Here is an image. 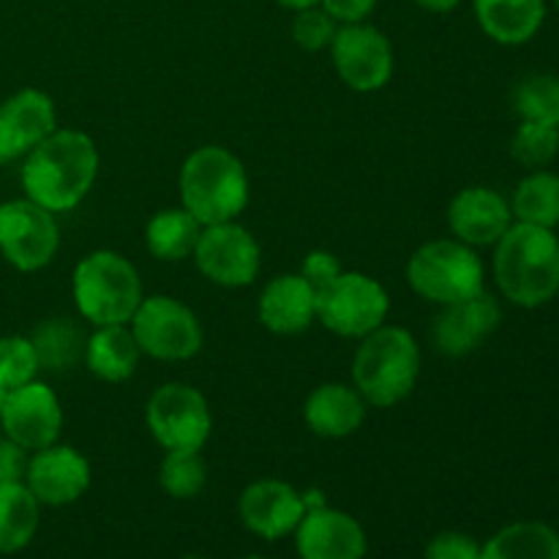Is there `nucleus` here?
Returning <instances> with one entry per match:
<instances>
[{"label": "nucleus", "mask_w": 559, "mask_h": 559, "mask_svg": "<svg viewBox=\"0 0 559 559\" xmlns=\"http://www.w3.org/2000/svg\"><path fill=\"white\" fill-rule=\"evenodd\" d=\"M102 156L85 131L55 129L38 147L22 158V191L55 216L69 213L91 194Z\"/></svg>", "instance_id": "1"}, {"label": "nucleus", "mask_w": 559, "mask_h": 559, "mask_svg": "<svg viewBox=\"0 0 559 559\" xmlns=\"http://www.w3.org/2000/svg\"><path fill=\"white\" fill-rule=\"evenodd\" d=\"M491 271L497 289L519 309H540L559 295V238L555 229L513 222L497 240Z\"/></svg>", "instance_id": "2"}, {"label": "nucleus", "mask_w": 559, "mask_h": 559, "mask_svg": "<svg viewBox=\"0 0 559 559\" xmlns=\"http://www.w3.org/2000/svg\"><path fill=\"white\" fill-rule=\"evenodd\" d=\"M424 366L420 344L407 328L380 325L358 338L353 355V385L369 407L391 409L409 399Z\"/></svg>", "instance_id": "3"}, {"label": "nucleus", "mask_w": 559, "mask_h": 559, "mask_svg": "<svg viewBox=\"0 0 559 559\" xmlns=\"http://www.w3.org/2000/svg\"><path fill=\"white\" fill-rule=\"evenodd\" d=\"M180 205L202 224L235 222L251 197L246 164L224 145H202L186 156L178 175Z\"/></svg>", "instance_id": "4"}, {"label": "nucleus", "mask_w": 559, "mask_h": 559, "mask_svg": "<svg viewBox=\"0 0 559 559\" xmlns=\"http://www.w3.org/2000/svg\"><path fill=\"white\" fill-rule=\"evenodd\" d=\"M71 298L91 328L129 325L145 289L129 257L112 249H96L76 262L71 273Z\"/></svg>", "instance_id": "5"}, {"label": "nucleus", "mask_w": 559, "mask_h": 559, "mask_svg": "<svg viewBox=\"0 0 559 559\" xmlns=\"http://www.w3.org/2000/svg\"><path fill=\"white\" fill-rule=\"evenodd\" d=\"M407 284L418 298L440 306L462 304L486 289V267L478 249L451 238L426 240L407 262Z\"/></svg>", "instance_id": "6"}, {"label": "nucleus", "mask_w": 559, "mask_h": 559, "mask_svg": "<svg viewBox=\"0 0 559 559\" xmlns=\"http://www.w3.org/2000/svg\"><path fill=\"white\" fill-rule=\"evenodd\" d=\"M142 358L183 364L200 355L205 331L191 306L173 295H145L129 322Z\"/></svg>", "instance_id": "7"}, {"label": "nucleus", "mask_w": 559, "mask_h": 559, "mask_svg": "<svg viewBox=\"0 0 559 559\" xmlns=\"http://www.w3.org/2000/svg\"><path fill=\"white\" fill-rule=\"evenodd\" d=\"M391 314V295L374 276L342 271L325 289L317 293V322L342 338L369 336L385 325Z\"/></svg>", "instance_id": "8"}, {"label": "nucleus", "mask_w": 559, "mask_h": 559, "mask_svg": "<svg viewBox=\"0 0 559 559\" xmlns=\"http://www.w3.org/2000/svg\"><path fill=\"white\" fill-rule=\"evenodd\" d=\"M145 424L164 451H202L213 435L205 393L189 382H164L145 404Z\"/></svg>", "instance_id": "9"}, {"label": "nucleus", "mask_w": 559, "mask_h": 559, "mask_svg": "<svg viewBox=\"0 0 559 559\" xmlns=\"http://www.w3.org/2000/svg\"><path fill=\"white\" fill-rule=\"evenodd\" d=\"M58 216L38 202L20 197L0 205V254L14 271H44L58 257Z\"/></svg>", "instance_id": "10"}, {"label": "nucleus", "mask_w": 559, "mask_h": 559, "mask_svg": "<svg viewBox=\"0 0 559 559\" xmlns=\"http://www.w3.org/2000/svg\"><path fill=\"white\" fill-rule=\"evenodd\" d=\"M194 265L211 284L224 289H240L254 284L262 267V249L249 227L235 222L202 227L194 249Z\"/></svg>", "instance_id": "11"}, {"label": "nucleus", "mask_w": 559, "mask_h": 559, "mask_svg": "<svg viewBox=\"0 0 559 559\" xmlns=\"http://www.w3.org/2000/svg\"><path fill=\"white\" fill-rule=\"evenodd\" d=\"M328 52H331L338 80L355 93L382 91L391 82L393 66H396L391 38L371 22L338 25Z\"/></svg>", "instance_id": "12"}, {"label": "nucleus", "mask_w": 559, "mask_h": 559, "mask_svg": "<svg viewBox=\"0 0 559 559\" xmlns=\"http://www.w3.org/2000/svg\"><path fill=\"white\" fill-rule=\"evenodd\" d=\"M0 429H3V437L25 448L27 453L58 442L63 431V407H60L58 393L41 380L5 391Z\"/></svg>", "instance_id": "13"}, {"label": "nucleus", "mask_w": 559, "mask_h": 559, "mask_svg": "<svg viewBox=\"0 0 559 559\" xmlns=\"http://www.w3.org/2000/svg\"><path fill=\"white\" fill-rule=\"evenodd\" d=\"M91 480L93 473L85 453L58 440L27 456L22 484L41 502V508H66L85 497Z\"/></svg>", "instance_id": "14"}, {"label": "nucleus", "mask_w": 559, "mask_h": 559, "mask_svg": "<svg viewBox=\"0 0 559 559\" xmlns=\"http://www.w3.org/2000/svg\"><path fill=\"white\" fill-rule=\"evenodd\" d=\"M238 516L240 524L257 538H289L306 516L304 491L278 478L251 480L238 497Z\"/></svg>", "instance_id": "15"}, {"label": "nucleus", "mask_w": 559, "mask_h": 559, "mask_svg": "<svg viewBox=\"0 0 559 559\" xmlns=\"http://www.w3.org/2000/svg\"><path fill=\"white\" fill-rule=\"evenodd\" d=\"M58 129V109L49 93L22 87L0 102V164L22 162Z\"/></svg>", "instance_id": "16"}, {"label": "nucleus", "mask_w": 559, "mask_h": 559, "mask_svg": "<svg viewBox=\"0 0 559 559\" xmlns=\"http://www.w3.org/2000/svg\"><path fill=\"white\" fill-rule=\"evenodd\" d=\"M502 322V306L489 289L462 300V304L440 306V314L431 325L435 347L448 358H464L484 347Z\"/></svg>", "instance_id": "17"}, {"label": "nucleus", "mask_w": 559, "mask_h": 559, "mask_svg": "<svg viewBox=\"0 0 559 559\" xmlns=\"http://www.w3.org/2000/svg\"><path fill=\"white\" fill-rule=\"evenodd\" d=\"M293 538L298 559H366L369 555L364 524L331 506L306 511Z\"/></svg>", "instance_id": "18"}, {"label": "nucleus", "mask_w": 559, "mask_h": 559, "mask_svg": "<svg viewBox=\"0 0 559 559\" xmlns=\"http://www.w3.org/2000/svg\"><path fill=\"white\" fill-rule=\"evenodd\" d=\"M511 202L491 186H467L448 205L451 235L473 249L495 246L511 229Z\"/></svg>", "instance_id": "19"}, {"label": "nucleus", "mask_w": 559, "mask_h": 559, "mask_svg": "<svg viewBox=\"0 0 559 559\" xmlns=\"http://www.w3.org/2000/svg\"><path fill=\"white\" fill-rule=\"evenodd\" d=\"M257 317L276 336H298L317 322V289L295 273L273 276L257 300Z\"/></svg>", "instance_id": "20"}, {"label": "nucleus", "mask_w": 559, "mask_h": 559, "mask_svg": "<svg viewBox=\"0 0 559 559\" xmlns=\"http://www.w3.org/2000/svg\"><path fill=\"white\" fill-rule=\"evenodd\" d=\"M369 404L353 382H322L306 396L304 420L322 440H347L366 424Z\"/></svg>", "instance_id": "21"}, {"label": "nucleus", "mask_w": 559, "mask_h": 559, "mask_svg": "<svg viewBox=\"0 0 559 559\" xmlns=\"http://www.w3.org/2000/svg\"><path fill=\"white\" fill-rule=\"evenodd\" d=\"M473 11L491 41L522 47L544 27L546 0H473Z\"/></svg>", "instance_id": "22"}, {"label": "nucleus", "mask_w": 559, "mask_h": 559, "mask_svg": "<svg viewBox=\"0 0 559 559\" xmlns=\"http://www.w3.org/2000/svg\"><path fill=\"white\" fill-rule=\"evenodd\" d=\"M142 360V349L136 344L129 325H102L93 328L85 342L82 364L96 380L120 385L136 374V366Z\"/></svg>", "instance_id": "23"}, {"label": "nucleus", "mask_w": 559, "mask_h": 559, "mask_svg": "<svg viewBox=\"0 0 559 559\" xmlns=\"http://www.w3.org/2000/svg\"><path fill=\"white\" fill-rule=\"evenodd\" d=\"M480 559H559V533L538 519H522L480 544Z\"/></svg>", "instance_id": "24"}, {"label": "nucleus", "mask_w": 559, "mask_h": 559, "mask_svg": "<svg viewBox=\"0 0 559 559\" xmlns=\"http://www.w3.org/2000/svg\"><path fill=\"white\" fill-rule=\"evenodd\" d=\"M41 502L22 480L0 484V555H20L38 535Z\"/></svg>", "instance_id": "25"}, {"label": "nucleus", "mask_w": 559, "mask_h": 559, "mask_svg": "<svg viewBox=\"0 0 559 559\" xmlns=\"http://www.w3.org/2000/svg\"><path fill=\"white\" fill-rule=\"evenodd\" d=\"M200 235L202 224L183 205H175L153 213L145 227V246L156 260L183 262L194 257Z\"/></svg>", "instance_id": "26"}, {"label": "nucleus", "mask_w": 559, "mask_h": 559, "mask_svg": "<svg viewBox=\"0 0 559 559\" xmlns=\"http://www.w3.org/2000/svg\"><path fill=\"white\" fill-rule=\"evenodd\" d=\"M31 342L38 355L41 371L63 374V371H71L74 366L82 364L87 336L82 333V328L76 325L74 320H69V317H49V320L38 322V325L33 328Z\"/></svg>", "instance_id": "27"}, {"label": "nucleus", "mask_w": 559, "mask_h": 559, "mask_svg": "<svg viewBox=\"0 0 559 559\" xmlns=\"http://www.w3.org/2000/svg\"><path fill=\"white\" fill-rule=\"evenodd\" d=\"M513 222L533 227H559V175L551 169H533L519 180L511 200Z\"/></svg>", "instance_id": "28"}, {"label": "nucleus", "mask_w": 559, "mask_h": 559, "mask_svg": "<svg viewBox=\"0 0 559 559\" xmlns=\"http://www.w3.org/2000/svg\"><path fill=\"white\" fill-rule=\"evenodd\" d=\"M158 486L173 500H194L207 486V464L202 451H164L158 464Z\"/></svg>", "instance_id": "29"}, {"label": "nucleus", "mask_w": 559, "mask_h": 559, "mask_svg": "<svg viewBox=\"0 0 559 559\" xmlns=\"http://www.w3.org/2000/svg\"><path fill=\"white\" fill-rule=\"evenodd\" d=\"M513 109L519 120H535L559 129V76L530 74L513 91Z\"/></svg>", "instance_id": "30"}, {"label": "nucleus", "mask_w": 559, "mask_h": 559, "mask_svg": "<svg viewBox=\"0 0 559 559\" xmlns=\"http://www.w3.org/2000/svg\"><path fill=\"white\" fill-rule=\"evenodd\" d=\"M559 153V129L535 120H519L511 136V156L522 167L544 169L549 167Z\"/></svg>", "instance_id": "31"}, {"label": "nucleus", "mask_w": 559, "mask_h": 559, "mask_svg": "<svg viewBox=\"0 0 559 559\" xmlns=\"http://www.w3.org/2000/svg\"><path fill=\"white\" fill-rule=\"evenodd\" d=\"M38 355L33 349L31 336H0V388L3 391H14V388L27 385V382L38 380Z\"/></svg>", "instance_id": "32"}, {"label": "nucleus", "mask_w": 559, "mask_h": 559, "mask_svg": "<svg viewBox=\"0 0 559 559\" xmlns=\"http://www.w3.org/2000/svg\"><path fill=\"white\" fill-rule=\"evenodd\" d=\"M293 41L298 44L306 52H322V49H331L333 38H336L338 22L328 14L322 5H309V9L293 11Z\"/></svg>", "instance_id": "33"}, {"label": "nucleus", "mask_w": 559, "mask_h": 559, "mask_svg": "<svg viewBox=\"0 0 559 559\" xmlns=\"http://www.w3.org/2000/svg\"><path fill=\"white\" fill-rule=\"evenodd\" d=\"M424 559H480V540L462 530H442L426 544Z\"/></svg>", "instance_id": "34"}, {"label": "nucleus", "mask_w": 559, "mask_h": 559, "mask_svg": "<svg viewBox=\"0 0 559 559\" xmlns=\"http://www.w3.org/2000/svg\"><path fill=\"white\" fill-rule=\"evenodd\" d=\"M342 271H344L342 262H338V257L333 254V251L314 249L304 257L298 273L317 289V293H320V289H325Z\"/></svg>", "instance_id": "35"}, {"label": "nucleus", "mask_w": 559, "mask_h": 559, "mask_svg": "<svg viewBox=\"0 0 559 559\" xmlns=\"http://www.w3.org/2000/svg\"><path fill=\"white\" fill-rule=\"evenodd\" d=\"M320 5L338 25H358V22H369L377 0H320Z\"/></svg>", "instance_id": "36"}, {"label": "nucleus", "mask_w": 559, "mask_h": 559, "mask_svg": "<svg viewBox=\"0 0 559 559\" xmlns=\"http://www.w3.org/2000/svg\"><path fill=\"white\" fill-rule=\"evenodd\" d=\"M27 456H31V453H27L25 448L11 442L9 437H0V484L25 478Z\"/></svg>", "instance_id": "37"}, {"label": "nucleus", "mask_w": 559, "mask_h": 559, "mask_svg": "<svg viewBox=\"0 0 559 559\" xmlns=\"http://www.w3.org/2000/svg\"><path fill=\"white\" fill-rule=\"evenodd\" d=\"M415 3H418L420 9L431 11V14H448V11L459 9L462 0H415Z\"/></svg>", "instance_id": "38"}, {"label": "nucleus", "mask_w": 559, "mask_h": 559, "mask_svg": "<svg viewBox=\"0 0 559 559\" xmlns=\"http://www.w3.org/2000/svg\"><path fill=\"white\" fill-rule=\"evenodd\" d=\"M273 3L284 5L287 11H300V9H309V5H320V0H273Z\"/></svg>", "instance_id": "39"}, {"label": "nucleus", "mask_w": 559, "mask_h": 559, "mask_svg": "<svg viewBox=\"0 0 559 559\" xmlns=\"http://www.w3.org/2000/svg\"><path fill=\"white\" fill-rule=\"evenodd\" d=\"M180 559H211V557H202V555H183Z\"/></svg>", "instance_id": "40"}, {"label": "nucleus", "mask_w": 559, "mask_h": 559, "mask_svg": "<svg viewBox=\"0 0 559 559\" xmlns=\"http://www.w3.org/2000/svg\"><path fill=\"white\" fill-rule=\"evenodd\" d=\"M240 559H267V557H262V555H246V557H240Z\"/></svg>", "instance_id": "41"}, {"label": "nucleus", "mask_w": 559, "mask_h": 559, "mask_svg": "<svg viewBox=\"0 0 559 559\" xmlns=\"http://www.w3.org/2000/svg\"><path fill=\"white\" fill-rule=\"evenodd\" d=\"M3 396H5V391H3V388H0V409H3Z\"/></svg>", "instance_id": "42"}, {"label": "nucleus", "mask_w": 559, "mask_h": 559, "mask_svg": "<svg viewBox=\"0 0 559 559\" xmlns=\"http://www.w3.org/2000/svg\"><path fill=\"white\" fill-rule=\"evenodd\" d=\"M555 5H557V11H559V0H555Z\"/></svg>", "instance_id": "43"}]
</instances>
